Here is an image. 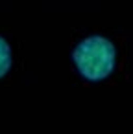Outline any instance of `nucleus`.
Listing matches in <instances>:
<instances>
[{
    "label": "nucleus",
    "mask_w": 133,
    "mask_h": 134,
    "mask_svg": "<svg viewBox=\"0 0 133 134\" xmlns=\"http://www.w3.org/2000/svg\"><path fill=\"white\" fill-rule=\"evenodd\" d=\"M74 64L78 72L89 81L105 79L115 70L116 50L113 42L105 37L92 35L83 39L72 52Z\"/></svg>",
    "instance_id": "1"
},
{
    "label": "nucleus",
    "mask_w": 133,
    "mask_h": 134,
    "mask_svg": "<svg viewBox=\"0 0 133 134\" xmlns=\"http://www.w3.org/2000/svg\"><path fill=\"white\" fill-rule=\"evenodd\" d=\"M11 68V50L9 44L0 37V77H4Z\"/></svg>",
    "instance_id": "2"
}]
</instances>
